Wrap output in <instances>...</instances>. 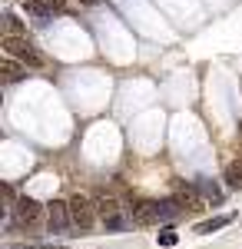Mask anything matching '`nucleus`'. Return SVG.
<instances>
[{"label":"nucleus","instance_id":"nucleus-1","mask_svg":"<svg viewBox=\"0 0 242 249\" xmlns=\"http://www.w3.org/2000/svg\"><path fill=\"white\" fill-rule=\"evenodd\" d=\"M3 53L14 57V60H20L23 67H47V57H43L23 34H20V37H3Z\"/></svg>","mask_w":242,"mask_h":249},{"label":"nucleus","instance_id":"nucleus-2","mask_svg":"<svg viewBox=\"0 0 242 249\" xmlns=\"http://www.w3.org/2000/svg\"><path fill=\"white\" fill-rule=\"evenodd\" d=\"M43 206H40L34 196H20L17 203L10 206V223H17L20 230H34V226H40V219H43Z\"/></svg>","mask_w":242,"mask_h":249},{"label":"nucleus","instance_id":"nucleus-3","mask_svg":"<svg viewBox=\"0 0 242 249\" xmlns=\"http://www.w3.org/2000/svg\"><path fill=\"white\" fill-rule=\"evenodd\" d=\"M67 203H70V223H73V230H80V232L93 230V223H96V203L93 199L83 196V193H76Z\"/></svg>","mask_w":242,"mask_h":249},{"label":"nucleus","instance_id":"nucleus-4","mask_svg":"<svg viewBox=\"0 0 242 249\" xmlns=\"http://www.w3.org/2000/svg\"><path fill=\"white\" fill-rule=\"evenodd\" d=\"M67 226H73V223H70V203L53 199V203L47 206V230L50 232H63Z\"/></svg>","mask_w":242,"mask_h":249},{"label":"nucleus","instance_id":"nucleus-5","mask_svg":"<svg viewBox=\"0 0 242 249\" xmlns=\"http://www.w3.org/2000/svg\"><path fill=\"white\" fill-rule=\"evenodd\" d=\"M130 216H133L136 226H153V223H159V213H156V203H153V199H136Z\"/></svg>","mask_w":242,"mask_h":249},{"label":"nucleus","instance_id":"nucleus-6","mask_svg":"<svg viewBox=\"0 0 242 249\" xmlns=\"http://www.w3.org/2000/svg\"><path fill=\"white\" fill-rule=\"evenodd\" d=\"M176 199L183 203V210H196V206L203 203L199 183H179V190H176Z\"/></svg>","mask_w":242,"mask_h":249},{"label":"nucleus","instance_id":"nucleus-7","mask_svg":"<svg viewBox=\"0 0 242 249\" xmlns=\"http://www.w3.org/2000/svg\"><path fill=\"white\" fill-rule=\"evenodd\" d=\"M156 213H159V223H173V219H179L186 210H183V203L173 196V199H159V203H156Z\"/></svg>","mask_w":242,"mask_h":249},{"label":"nucleus","instance_id":"nucleus-8","mask_svg":"<svg viewBox=\"0 0 242 249\" xmlns=\"http://www.w3.org/2000/svg\"><path fill=\"white\" fill-rule=\"evenodd\" d=\"M0 73H3V80H7V83H17V80H23V77H27V67H23L20 60H14V57H7V53H3Z\"/></svg>","mask_w":242,"mask_h":249},{"label":"nucleus","instance_id":"nucleus-9","mask_svg":"<svg viewBox=\"0 0 242 249\" xmlns=\"http://www.w3.org/2000/svg\"><path fill=\"white\" fill-rule=\"evenodd\" d=\"M93 203H96V216H100V219H106V216H113V213L123 210V206H120V199H116V196H110V193L96 196Z\"/></svg>","mask_w":242,"mask_h":249},{"label":"nucleus","instance_id":"nucleus-10","mask_svg":"<svg viewBox=\"0 0 242 249\" xmlns=\"http://www.w3.org/2000/svg\"><path fill=\"white\" fill-rule=\"evenodd\" d=\"M126 226H133V216H123V213H113V216L103 219V230L106 232H120V230H126Z\"/></svg>","mask_w":242,"mask_h":249},{"label":"nucleus","instance_id":"nucleus-11","mask_svg":"<svg viewBox=\"0 0 242 249\" xmlns=\"http://www.w3.org/2000/svg\"><path fill=\"white\" fill-rule=\"evenodd\" d=\"M229 223H232V216H212V219L199 223V226H196V232H199V236H209V232L223 230V226H229Z\"/></svg>","mask_w":242,"mask_h":249},{"label":"nucleus","instance_id":"nucleus-12","mask_svg":"<svg viewBox=\"0 0 242 249\" xmlns=\"http://www.w3.org/2000/svg\"><path fill=\"white\" fill-rule=\"evenodd\" d=\"M225 186L229 190H242V163H229L225 166Z\"/></svg>","mask_w":242,"mask_h":249},{"label":"nucleus","instance_id":"nucleus-13","mask_svg":"<svg viewBox=\"0 0 242 249\" xmlns=\"http://www.w3.org/2000/svg\"><path fill=\"white\" fill-rule=\"evenodd\" d=\"M199 193H203V199H212V203L223 199V190H219L212 179H199Z\"/></svg>","mask_w":242,"mask_h":249},{"label":"nucleus","instance_id":"nucleus-14","mask_svg":"<svg viewBox=\"0 0 242 249\" xmlns=\"http://www.w3.org/2000/svg\"><path fill=\"white\" fill-rule=\"evenodd\" d=\"M156 243H159V246H176L179 236H176L173 230H163V232H156Z\"/></svg>","mask_w":242,"mask_h":249},{"label":"nucleus","instance_id":"nucleus-15","mask_svg":"<svg viewBox=\"0 0 242 249\" xmlns=\"http://www.w3.org/2000/svg\"><path fill=\"white\" fill-rule=\"evenodd\" d=\"M37 3L43 7V14H56V10L67 7V0H37Z\"/></svg>","mask_w":242,"mask_h":249},{"label":"nucleus","instance_id":"nucleus-16","mask_svg":"<svg viewBox=\"0 0 242 249\" xmlns=\"http://www.w3.org/2000/svg\"><path fill=\"white\" fill-rule=\"evenodd\" d=\"M10 249H60V243H43V246H10Z\"/></svg>","mask_w":242,"mask_h":249},{"label":"nucleus","instance_id":"nucleus-17","mask_svg":"<svg viewBox=\"0 0 242 249\" xmlns=\"http://www.w3.org/2000/svg\"><path fill=\"white\" fill-rule=\"evenodd\" d=\"M80 3H96V0H80Z\"/></svg>","mask_w":242,"mask_h":249}]
</instances>
